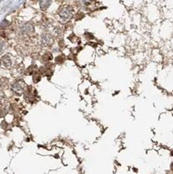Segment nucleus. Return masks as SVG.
<instances>
[{"label": "nucleus", "instance_id": "f257e3e1", "mask_svg": "<svg viewBox=\"0 0 173 174\" xmlns=\"http://www.w3.org/2000/svg\"><path fill=\"white\" fill-rule=\"evenodd\" d=\"M11 59L9 58L8 56H5L3 59L1 60V66L4 68H8L9 67L11 66Z\"/></svg>", "mask_w": 173, "mask_h": 174}, {"label": "nucleus", "instance_id": "f03ea898", "mask_svg": "<svg viewBox=\"0 0 173 174\" xmlns=\"http://www.w3.org/2000/svg\"><path fill=\"white\" fill-rule=\"evenodd\" d=\"M2 48H3V47H2V42H0V51L3 50Z\"/></svg>", "mask_w": 173, "mask_h": 174}]
</instances>
